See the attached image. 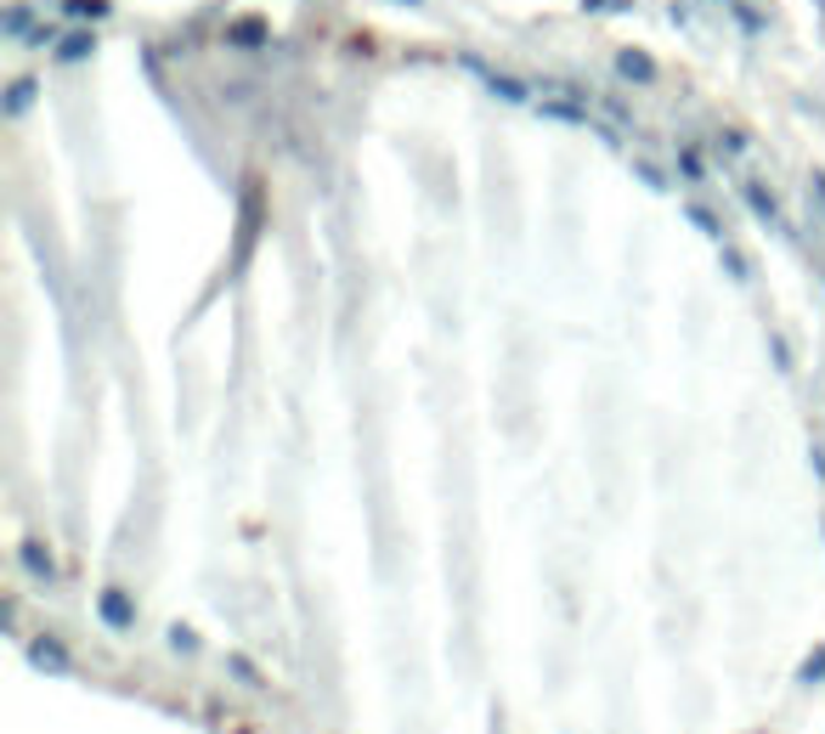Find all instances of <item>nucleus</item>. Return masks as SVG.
<instances>
[{
	"instance_id": "f257e3e1",
	"label": "nucleus",
	"mask_w": 825,
	"mask_h": 734,
	"mask_svg": "<svg viewBox=\"0 0 825 734\" xmlns=\"http://www.w3.org/2000/svg\"><path fill=\"white\" fill-rule=\"evenodd\" d=\"M96 610H103V621H108L114 632H130V627H136V599L125 594V587H103V594H96Z\"/></svg>"
},
{
	"instance_id": "f03ea898",
	"label": "nucleus",
	"mask_w": 825,
	"mask_h": 734,
	"mask_svg": "<svg viewBox=\"0 0 825 734\" xmlns=\"http://www.w3.org/2000/svg\"><path fill=\"white\" fill-rule=\"evenodd\" d=\"M18 554H23V565H29V576H40V582H52V576H57V565H52V554H45L40 543H23Z\"/></svg>"
},
{
	"instance_id": "7ed1b4c3",
	"label": "nucleus",
	"mask_w": 825,
	"mask_h": 734,
	"mask_svg": "<svg viewBox=\"0 0 825 734\" xmlns=\"http://www.w3.org/2000/svg\"><path fill=\"white\" fill-rule=\"evenodd\" d=\"M34 661H40V667H52V672H68V656H63V645H52V639H40V645H34Z\"/></svg>"
},
{
	"instance_id": "20e7f679",
	"label": "nucleus",
	"mask_w": 825,
	"mask_h": 734,
	"mask_svg": "<svg viewBox=\"0 0 825 734\" xmlns=\"http://www.w3.org/2000/svg\"><path fill=\"white\" fill-rule=\"evenodd\" d=\"M108 0H68V18H103Z\"/></svg>"
},
{
	"instance_id": "39448f33",
	"label": "nucleus",
	"mask_w": 825,
	"mask_h": 734,
	"mask_svg": "<svg viewBox=\"0 0 825 734\" xmlns=\"http://www.w3.org/2000/svg\"><path fill=\"white\" fill-rule=\"evenodd\" d=\"M232 672H237V683H250V690H261V672H255L244 656H232Z\"/></svg>"
},
{
	"instance_id": "423d86ee",
	"label": "nucleus",
	"mask_w": 825,
	"mask_h": 734,
	"mask_svg": "<svg viewBox=\"0 0 825 734\" xmlns=\"http://www.w3.org/2000/svg\"><path fill=\"white\" fill-rule=\"evenodd\" d=\"M7 108H12V114H23V108H29V79H18V85H12V103H7Z\"/></svg>"
},
{
	"instance_id": "0eeeda50",
	"label": "nucleus",
	"mask_w": 825,
	"mask_h": 734,
	"mask_svg": "<svg viewBox=\"0 0 825 734\" xmlns=\"http://www.w3.org/2000/svg\"><path fill=\"white\" fill-rule=\"evenodd\" d=\"M622 74H639V79H645V74H651V63H645V57H634V52H627V57H622Z\"/></svg>"
},
{
	"instance_id": "6e6552de",
	"label": "nucleus",
	"mask_w": 825,
	"mask_h": 734,
	"mask_svg": "<svg viewBox=\"0 0 825 734\" xmlns=\"http://www.w3.org/2000/svg\"><path fill=\"white\" fill-rule=\"evenodd\" d=\"M85 52H91V40H85V34H74V40L63 45V57H85Z\"/></svg>"
},
{
	"instance_id": "1a4fd4ad",
	"label": "nucleus",
	"mask_w": 825,
	"mask_h": 734,
	"mask_svg": "<svg viewBox=\"0 0 825 734\" xmlns=\"http://www.w3.org/2000/svg\"><path fill=\"white\" fill-rule=\"evenodd\" d=\"M803 678H825V650H819V656L808 661V672H803Z\"/></svg>"
},
{
	"instance_id": "9d476101",
	"label": "nucleus",
	"mask_w": 825,
	"mask_h": 734,
	"mask_svg": "<svg viewBox=\"0 0 825 734\" xmlns=\"http://www.w3.org/2000/svg\"><path fill=\"white\" fill-rule=\"evenodd\" d=\"M814 192H819V199H825V175H814Z\"/></svg>"
}]
</instances>
